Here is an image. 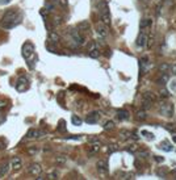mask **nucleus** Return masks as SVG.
I'll return each mask as SVG.
<instances>
[{
	"mask_svg": "<svg viewBox=\"0 0 176 180\" xmlns=\"http://www.w3.org/2000/svg\"><path fill=\"white\" fill-rule=\"evenodd\" d=\"M11 164H12V167H13V170H15V171L20 170L21 166H22L21 158H19V156H13V158L11 159Z\"/></svg>",
	"mask_w": 176,
	"mask_h": 180,
	"instance_id": "nucleus-8",
	"label": "nucleus"
},
{
	"mask_svg": "<svg viewBox=\"0 0 176 180\" xmlns=\"http://www.w3.org/2000/svg\"><path fill=\"white\" fill-rule=\"evenodd\" d=\"M65 121H61V122H59V126H58V130L59 131H65L66 130V126H65Z\"/></svg>",
	"mask_w": 176,
	"mask_h": 180,
	"instance_id": "nucleus-30",
	"label": "nucleus"
},
{
	"mask_svg": "<svg viewBox=\"0 0 176 180\" xmlns=\"http://www.w3.org/2000/svg\"><path fill=\"white\" fill-rule=\"evenodd\" d=\"M100 145H101V143H100V141H96V142H93V145L92 146L90 147V154H95V152H97L100 150Z\"/></svg>",
	"mask_w": 176,
	"mask_h": 180,
	"instance_id": "nucleus-16",
	"label": "nucleus"
},
{
	"mask_svg": "<svg viewBox=\"0 0 176 180\" xmlns=\"http://www.w3.org/2000/svg\"><path fill=\"white\" fill-rule=\"evenodd\" d=\"M167 80H168V76H167V74H163V78H159L156 82H158L159 84H162V86H163V84H166Z\"/></svg>",
	"mask_w": 176,
	"mask_h": 180,
	"instance_id": "nucleus-26",
	"label": "nucleus"
},
{
	"mask_svg": "<svg viewBox=\"0 0 176 180\" xmlns=\"http://www.w3.org/2000/svg\"><path fill=\"white\" fill-rule=\"evenodd\" d=\"M151 25H152V20L151 19H143V20H141L139 29H141V30H145V29L151 28Z\"/></svg>",
	"mask_w": 176,
	"mask_h": 180,
	"instance_id": "nucleus-10",
	"label": "nucleus"
},
{
	"mask_svg": "<svg viewBox=\"0 0 176 180\" xmlns=\"http://www.w3.org/2000/svg\"><path fill=\"white\" fill-rule=\"evenodd\" d=\"M172 88L173 90H176V82H172Z\"/></svg>",
	"mask_w": 176,
	"mask_h": 180,
	"instance_id": "nucleus-45",
	"label": "nucleus"
},
{
	"mask_svg": "<svg viewBox=\"0 0 176 180\" xmlns=\"http://www.w3.org/2000/svg\"><path fill=\"white\" fill-rule=\"evenodd\" d=\"M54 22H55L57 25H59L61 22H62V19H61V17H55V21H54Z\"/></svg>",
	"mask_w": 176,
	"mask_h": 180,
	"instance_id": "nucleus-40",
	"label": "nucleus"
},
{
	"mask_svg": "<svg viewBox=\"0 0 176 180\" xmlns=\"http://www.w3.org/2000/svg\"><path fill=\"white\" fill-rule=\"evenodd\" d=\"M61 4H62V5H67V1H66V0H61Z\"/></svg>",
	"mask_w": 176,
	"mask_h": 180,
	"instance_id": "nucleus-43",
	"label": "nucleus"
},
{
	"mask_svg": "<svg viewBox=\"0 0 176 180\" xmlns=\"http://www.w3.org/2000/svg\"><path fill=\"white\" fill-rule=\"evenodd\" d=\"M168 70H170V65H168V63H162V65L159 66V71H160L162 74H166Z\"/></svg>",
	"mask_w": 176,
	"mask_h": 180,
	"instance_id": "nucleus-22",
	"label": "nucleus"
},
{
	"mask_svg": "<svg viewBox=\"0 0 176 180\" xmlns=\"http://www.w3.org/2000/svg\"><path fill=\"white\" fill-rule=\"evenodd\" d=\"M114 127V122L113 121H107L104 124V129L105 130H109V129H113Z\"/></svg>",
	"mask_w": 176,
	"mask_h": 180,
	"instance_id": "nucleus-25",
	"label": "nucleus"
},
{
	"mask_svg": "<svg viewBox=\"0 0 176 180\" xmlns=\"http://www.w3.org/2000/svg\"><path fill=\"white\" fill-rule=\"evenodd\" d=\"M155 159H156L158 162H163V158H160V156H156V158H155Z\"/></svg>",
	"mask_w": 176,
	"mask_h": 180,
	"instance_id": "nucleus-44",
	"label": "nucleus"
},
{
	"mask_svg": "<svg viewBox=\"0 0 176 180\" xmlns=\"http://www.w3.org/2000/svg\"><path fill=\"white\" fill-rule=\"evenodd\" d=\"M100 120V113L99 112H91L90 115L86 117V122L88 124H96Z\"/></svg>",
	"mask_w": 176,
	"mask_h": 180,
	"instance_id": "nucleus-7",
	"label": "nucleus"
},
{
	"mask_svg": "<svg viewBox=\"0 0 176 180\" xmlns=\"http://www.w3.org/2000/svg\"><path fill=\"white\" fill-rule=\"evenodd\" d=\"M7 146H8V142H7L5 138H0V150L5 149Z\"/></svg>",
	"mask_w": 176,
	"mask_h": 180,
	"instance_id": "nucleus-27",
	"label": "nucleus"
},
{
	"mask_svg": "<svg viewBox=\"0 0 176 180\" xmlns=\"http://www.w3.org/2000/svg\"><path fill=\"white\" fill-rule=\"evenodd\" d=\"M71 121H72V124H74V125H78V126H79V125H82V118H79L78 116H72V117H71Z\"/></svg>",
	"mask_w": 176,
	"mask_h": 180,
	"instance_id": "nucleus-24",
	"label": "nucleus"
},
{
	"mask_svg": "<svg viewBox=\"0 0 176 180\" xmlns=\"http://www.w3.org/2000/svg\"><path fill=\"white\" fill-rule=\"evenodd\" d=\"M160 96L162 97H168L170 96V93H168V91H167L166 88H163V90H160Z\"/></svg>",
	"mask_w": 176,
	"mask_h": 180,
	"instance_id": "nucleus-31",
	"label": "nucleus"
},
{
	"mask_svg": "<svg viewBox=\"0 0 176 180\" xmlns=\"http://www.w3.org/2000/svg\"><path fill=\"white\" fill-rule=\"evenodd\" d=\"M88 55H90L91 58H99V55H100L99 49H91L90 53H88Z\"/></svg>",
	"mask_w": 176,
	"mask_h": 180,
	"instance_id": "nucleus-21",
	"label": "nucleus"
},
{
	"mask_svg": "<svg viewBox=\"0 0 176 180\" xmlns=\"http://www.w3.org/2000/svg\"><path fill=\"white\" fill-rule=\"evenodd\" d=\"M49 179H58V175H57L55 172H53V174L49 175Z\"/></svg>",
	"mask_w": 176,
	"mask_h": 180,
	"instance_id": "nucleus-37",
	"label": "nucleus"
},
{
	"mask_svg": "<svg viewBox=\"0 0 176 180\" xmlns=\"http://www.w3.org/2000/svg\"><path fill=\"white\" fill-rule=\"evenodd\" d=\"M55 162L58 163V164H65L66 163V156L65 155H58L55 158Z\"/></svg>",
	"mask_w": 176,
	"mask_h": 180,
	"instance_id": "nucleus-23",
	"label": "nucleus"
},
{
	"mask_svg": "<svg viewBox=\"0 0 176 180\" xmlns=\"http://www.w3.org/2000/svg\"><path fill=\"white\" fill-rule=\"evenodd\" d=\"M11 0H0V4H7V3H9Z\"/></svg>",
	"mask_w": 176,
	"mask_h": 180,
	"instance_id": "nucleus-42",
	"label": "nucleus"
},
{
	"mask_svg": "<svg viewBox=\"0 0 176 180\" xmlns=\"http://www.w3.org/2000/svg\"><path fill=\"white\" fill-rule=\"evenodd\" d=\"M36 152H37V149H36V147H33V149H28V154H32V155H34V154H36Z\"/></svg>",
	"mask_w": 176,
	"mask_h": 180,
	"instance_id": "nucleus-35",
	"label": "nucleus"
},
{
	"mask_svg": "<svg viewBox=\"0 0 176 180\" xmlns=\"http://www.w3.org/2000/svg\"><path fill=\"white\" fill-rule=\"evenodd\" d=\"M96 167L100 172H107L108 171V163H107V160H99L96 163Z\"/></svg>",
	"mask_w": 176,
	"mask_h": 180,
	"instance_id": "nucleus-11",
	"label": "nucleus"
},
{
	"mask_svg": "<svg viewBox=\"0 0 176 180\" xmlns=\"http://www.w3.org/2000/svg\"><path fill=\"white\" fill-rule=\"evenodd\" d=\"M117 117L120 120H127L129 118V112H127L126 109H120L117 112Z\"/></svg>",
	"mask_w": 176,
	"mask_h": 180,
	"instance_id": "nucleus-14",
	"label": "nucleus"
},
{
	"mask_svg": "<svg viewBox=\"0 0 176 180\" xmlns=\"http://www.w3.org/2000/svg\"><path fill=\"white\" fill-rule=\"evenodd\" d=\"M147 61H148V58H147V57H143V58L141 59V66H142L143 68H145L146 66H147Z\"/></svg>",
	"mask_w": 176,
	"mask_h": 180,
	"instance_id": "nucleus-29",
	"label": "nucleus"
},
{
	"mask_svg": "<svg viewBox=\"0 0 176 180\" xmlns=\"http://www.w3.org/2000/svg\"><path fill=\"white\" fill-rule=\"evenodd\" d=\"M21 13L15 9H8L4 13L3 19L0 21V26L3 29H12L21 22Z\"/></svg>",
	"mask_w": 176,
	"mask_h": 180,
	"instance_id": "nucleus-1",
	"label": "nucleus"
},
{
	"mask_svg": "<svg viewBox=\"0 0 176 180\" xmlns=\"http://www.w3.org/2000/svg\"><path fill=\"white\" fill-rule=\"evenodd\" d=\"M170 68H171V70H172V74H176V63L172 66V67H170Z\"/></svg>",
	"mask_w": 176,
	"mask_h": 180,
	"instance_id": "nucleus-41",
	"label": "nucleus"
},
{
	"mask_svg": "<svg viewBox=\"0 0 176 180\" xmlns=\"http://www.w3.org/2000/svg\"><path fill=\"white\" fill-rule=\"evenodd\" d=\"M8 107V101L7 100H1L0 101V109H4V108H7Z\"/></svg>",
	"mask_w": 176,
	"mask_h": 180,
	"instance_id": "nucleus-32",
	"label": "nucleus"
},
{
	"mask_svg": "<svg viewBox=\"0 0 176 180\" xmlns=\"http://www.w3.org/2000/svg\"><path fill=\"white\" fill-rule=\"evenodd\" d=\"M127 151H131V152H133V151H136V150H137V145H130V147H127Z\"/></svg>",
	"mask_w": 176,
	"mask_h": 180,
	"instance_id": "nucleus-34",
	"label": "nucleus"
},
{
	"mask_svg": "<svg viewBox=\"0 0 176 180\" xmlns=\"http://www.w3.org/2000/svg\"><path fill=\"white\" fill-rule=\"evenodd\" d=\"M4 121V117L1 116V113H0V122H3Z\"/></svg>",
	"mask_w": 176,
	"mask_h": 180,
	"instance_id": "nucleus-46",
	"label": "nucleus"
},
{
	"mask_svg": "<svg viewBox=\"0 0 176 180\" xmlns=\"http://www.w3.org/2000/svg\"><path fill=\"white\" fill-rule=\"evenodd\" d=\"M96 32L101 38H105L108 36V30H107V25L102 24V22H97L96 24Z\"/></svg>",
	"mask_w": 176,
	"mask_h": 180,
	"instance_id": "nucleus-6",
	"label": "nucleus"
},
{
	"mask_svg": "<svg viewBox=\"0 0 176 180\" xmlns=\"http://www.w3.org/2000/svg\"><path fill=\"white\" fill-rule=\"evenodd\" d=\"M34 53V46L32 42H25L21 47V54L25 59H29Z\"/></svg>",
	"mask_w": 176,
	"mask_h": 180,
	"instance_id": "nucleus-2",
	"label": "nucleus"
},
{
	"mask_svg": "<svg viewBox=\"0 0 176 180\" xmlns=\"http://www.w3.org/2000/svg\"><path fill=\"white\" fill-rule=\"evenodd\" d=\"M142 99H143V100H148V101H151V102L155 101V96L152 95L151 92H145V93L142 95Z\"/></svg>",
	"mask_w": 176,
	"mask_h": 180,
	"instance_id": "nucleus-19",
	"label": "nucleus"
},
{
	"mask_svg": "<svg viewBox=\"0 0 176 180\" xmlns=\"http://www.w3.org/2000/svg\"><path fill=\"white\" fill-rule=\"evenodd\" d=\"M152 45H154V37H150L148 38V46H152Z\"/></svg>",
	"mask_w": 176,
	"mask_h": 180,
	"instance_id": "nucleus-39",
	"label": "nucleus"
},
{
	"mask_svg": "<svg viewBox=\"0 0 176 180\" xmlns=\"http://www.w3.org/2000/svg\"><path fill=\"white\" fill-rule=\"evenodd\" d=\"M8 170H9V164H8V163H3V164H0V177L4 176V175L8 172Z\"/></svg>",
	"mask_w": 176,
	"mask_h": 180,
	"instance_id": "nucleus-17",
	"label": "nucleus"
},
{
	"mask_svg": "<svg viewBox=\"0 0 176 180\" xmlns=\"http://www.w3.org/2000/svg\"><path fill=\"white\" fill-rule=\"evenodd\" d=\"M146 40H147V38H146V36L145 34H139V37H138V40H137V45H138V46H145L146 45Z\"/></svg>",
	"mask_w": 176,
	"mask_h": 180,
	"instance_id": "nucleus-18",
	"label": "nucleus"
},
{
	"mask_svg": "<svg viewBox=\"0 0 176 180\" xmlns=\"http://www.w3.org/2000/svg\"><path fill=\"white\" fill-rule=\"evenodd\" d=\"M70 34H71L72 40L75 41V44H76V45H79V46H80V45H84L86 38L82 36L79 30H76V29H71V30H70Z\"/></svg>",
	"mask_w": 176,
	"mask_h": 180,
	"instance_id": "nucleus-3",
	"label": "nucleus"
},
{
	"mask_svg": "<svg viewBox=\"0 0 176 180\" xmlns=\"http://www.w3.org/2000/svg\"><path fill=\"white\" fill-rule=\"evenodd\" d=\"M59 40H61V38H59V36L55 33V32H50L49 33V41L50 42H53V44H58Z\"/></svg>",
	"mask_w": 176,
	"mask_h": 180,
	"instance_id": "nucleus-15",
	"label": "nucleus"
},
{
	"mask_svg": "<svg viewBox=\"0 0 176 180\" xmlns=\"http://www.w3.org/2000/svg\"><path fill=\"white\" fill-rule=\"evenodd\" d=\"M118 150V147L116 146V145H109V147H108V152L109 154H112V152H116Z\"/></svg>",
	"mask_w": 176,
	"mask_h": 180,
	"instance_id": "nucleus-28",
	"label": "nucleus"
},
{
	"mask_svg": "<svg viewBox=\"0 0 176 180\" xmlns=\"http://www.w3.org/2000/svg\"><path fill=\"white\" fill-rule=\"evenodd\" d=\"M142 134H145V136L147 137V138H151V140H152V138H154V136H152V133H148V131H146V130H143V131H142Z\"/></svg>",
	"mask_w": 176,
	"mask_h": 180,
	"instance_id": "nucleus-33",
	"label": "nucleus"
},
{
	"mask_svg": "<svg viewBox=\"0 0 176 180\" xmlns=\"http://www.w3.org/2000/svg\"><path fill=\"white\" fill-rule=\"evenodd\" d=\"M88 29H90V22L87 21V20L80 21L79 24H78V30L79 32H87Z\"/></svg>",
	"mask_w": 176,
	"mask_h": 180,
	"instance_id": "nucleus-12",
	"label": "nucleus"
},
{
	"mask_svg": "<svg viewBox=\"0 0 176 180\" xmlns=\"http://www.w3.org/2000/svg\"><path fill=\"white\" fill-rule=\"evenodd\" d=\"M172 140H173V142H176V136H175V137H173Z\"/></svg>",
	"mask_w": 176,
	"mask_h": 180,
	"instance_id": "nucleus-47",
	"label": "nucleus"
},
{
	"mask_svg": "<svg viewBox=\"0 0 176 180\" xmlns=\"http://www.w3.org/2000/svg\"><path fill=\"white\" fill-rule=\"evenodd\" d=\"M101 22L105 24L107 26L111 25V15H109L108 5L105 3H102V9H101Z\"/></svg>",
	"mask_w": 176,
	"mask_h": 180,
	"instance_id": "nucleus-5",
	"label": "nucleus"
},
{
	"mask_svg": "<svg viewBox=\"0 0 176 180\" xmlns=\"http://www.w3.org/2000/svg\"><path fill=\"white\" fill-rule=\"evenodd\" d=\"M146 117H147V115H146L145 109H142V111H138V112H137V120H139V121H143Z\"/></svg>",
	"mask_w": 176,
	"mask_h": 180,
	"instance_id": "nucleus-20",
	"label": "nucleus"
},
{
	"mask_svg": "<svg viewBox=\"0 0 176 180\" xmlns=\"http://www.w3.org/2000/svg\"><path fill=\"white\" fill-rule=\"evenodd\" d=\"M42 136V133L38 130H34V129H30V130L28 131V134H26V138H38V137Z\"/></svg>",
	"mask_w": 176,
	"mask_h": 180,
	"instance_id": "nucleus-13",
	"label": "nucleus"
},
{
	"mask_svg": "<svg viewBox=\"0 0 176 180\" xmlns=\"http://www.w3.org/2000/svg\"><path fill=\"white\" fill-rule=\"evenodd\" d=\"M88 141H90V142H96V141H99L97 140V137H88Z\"/></svg>",
	"mask_w": 176,
	"mask_h": 180,
	"instance_id": "nucleus-36",
	"label": "nucleus"
},
{
	"mask_svg": "<svg viewBox=\"0 0 176 180\" xmlns=\"http://www.w3.org/2000/svg\"><path fill=\"white\" fill-rule=\"evenodd\" d=\"M41 171H42V168H41V166L37 164V163H33V164H30V167H29V172H30L32 175H34V176H38V175L41 174Z\"/></svg>",
	"mask_w": 176,
	"mask_h": 180,
	"instance_id": "nucleus-9",
	"label": "nucleus"
},
{
	"mask_svg": "<svg viewBox=\"0 0 176 180\" xmlns=\"http://www.w3.org/2000/svg\"><path fill=\"white\" fill-rule=\"evenodd\" d=\"M121 134H124V138L130 137V133H129V131H126V130H122V131H121Z\"/></svg>",
	"mask_w": 176,
	"mask_h": 180,
	"instance_id": "nucleus-38",
	"label": "nucleus"
},
{
	"mask_svg": "<svg viewBox=\"0 0 176 180\" xmlns=\"http://www.w3.org/2000/svg\"><path fill=\"white\" fill-rule=\"evenodd\" d=\"M29 88V80L26 76H21V78L17 80V84H16V90L19 92H24Z\"/></svg>",
	"mask_w": 176,
	"mask_h": 180,
	"instance_id": "nucleus-4",
	"label": "nucleus"
}]
</instances>
